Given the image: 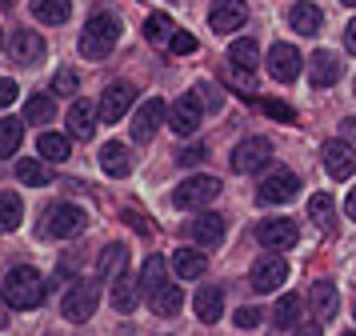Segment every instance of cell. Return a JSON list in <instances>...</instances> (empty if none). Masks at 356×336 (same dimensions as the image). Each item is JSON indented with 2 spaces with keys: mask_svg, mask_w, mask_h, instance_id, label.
Masks as SVG:
<instances>
[{
  "mask_svg": "<svg viewBox=\"0 0 356 336\" xmlns=\"http://www.w3.org/2000/svg\"><path fill=\"white\" fill-rule=\"evenodd\" d=\"M17 180L20 184H29V189H44V184H52V173H49L44 160L24 157V160H17Z\"/></svg>",
  "mask_w": 356,
  "mask_h": 336,
  "instance_id": "obj_28",
  "label": "cell"
},
{
  "mask_svg": "<svg viewBox=\"0 0 356 336\" xmlns=\"http://www.w3.org/2000/svg\"><path fill=\"white\" fill-rule=\"evenodd\" d=\"M196 100H204V104H200V109H220V104H225V96H220V88H216V84H196Z\"/></svg>",
  "mask_w": 356,
  "mask_h": 336,
  "instance_id": "obj_40",
  "label": "cell"
},
{
  "mask_svg": "<svg viewBox=\"0 0 356 336\" xmlns=\"http://www.w3.org/2000/svg\"><path fill=\"white\" fill-rule=\"evenodd\" d=\"M0 4H4V8H13V0H0Z\"/></svg>",
  "mask_w": 356,
  "mask_h": 336,
  "instance_id": "obj_51",
  "label": "cell"
},
{
  "mask_svg": "<svg viewBox=\"0 0 356 336\" xmlns=\"http://www.w3.org/2000/svg\"><path fill=\"white\" fill-rule=\"evenodd\" d=\"M332 212H337V205H332V196H328V192H316V196L308 200V216H312L316 224H328V221H332Z\"/></svg>",
  "mask_w": 356,
  "mask_h": 336,
  "instance_id": "obj_39",
  "label": "cell"
},
{
  "mask_svg": "<svg viewBox=\"0 0 356 336\" xmlns=\"http://www.w3.org/2000/svg\"><path fill=\"white\" fill-rule=\"evenodd\" d=\"M20 221H24V200L13 189H4L0 192V232H17Z\"/></svg>",
  "mask_w": 356,
  "mask_h": 336,
  "instance_id": "obj_27",
  "label": "cell"
},
{
  "mask_svg": "<svg viewBox=\"0 0 356 336\" xmlns=\"http://www.w3.org/2000/svg\"><path fill=\"white\" fill-rule=\"evenodd\" d=\"M33 16L40 24H65L72 16V4L68 0H33Z\"/></svg>",
  "mask_w": 356,
  "mask_h": 336,
  "instance_id": "obj_33",
  "label": "cell"
},
{
  "mask_svg": "<svg viewBox=\"0 0 356 336\" xmlns=\"http://www.w3.org/2000/svg\"><path fill=\"white\" fill-rule=\"evenodd\" d=\"M164 280H168V264H164V256H148V260H145V272H140V280H136L140 296L156 292V288H161Z\"/></svg>",
  "mask_w": 356,
  "mask_h": 336,
  "instance_id": "obj_32",
  "label": "cell"
},
{
  "mask_svg": "<svg viewBox=\"0 0 356 336\" xmlns=\"http://www.w3.org/2000/svg\"><path fill=\"white\" fill-rule=\"evenodd\" d=\"M248 24V4L244 0H212L209 8V29L228 36V32H236Z\"/></svg>",
  "mask_w": 356,
  "mask_h": 336,
  "instance_id": "obj_12",
  "label": "cell"
},
{
  "mask_svg": "<svg viewBox=\"0 0 356 336\" xmlns=\"http://www.w3.org/2000/svg\"><path fill=\"white\" fill-rule=\"evenodd\" d=\"M113 308L116 312H136V304H140V288H136V280L132 276H116L113 280Z\"/></svg>",
  "mask_w": 356,
  "mask_h": 336,
  "instance_id": "obj_30",
  "label": "cell"
},
{
  "mask_svg": "<svg viewBox=\"0 0 356 336\" xmlns=\"http://www.w3.org/2000/svg\"><path fill=\"white\" fill-rule=\"evenodd\" d=\"M193 308H196V317L204 320V324H216V320L225 317V292H220L216 285H204L200 292H196Z\"/></svg>",
  "mask_w": 356,
  "mask_h": 336,
  "instance_id": "obj_20",
  "label": "cell"
},
{
  "mask_svg": "<svg viewBox=\"0 0 356 336\" xmlns=\"http://www.w3.org/2000/svg\"><path fill=\"white\" fill-rule=\"evenodd\" d=\"M289 24L300 32V36H316V32H321V24H324V16H321V8H316V4L300 0V4H292V8H289Z\"/></svg>",
  "mask_w": 356,
  "mask_h": 336,
  "instance_id": "obj_22",
  "label": "cell"
},
{
  "mask_svg": "<svg viewBox=\"0 0 356 336\" xmlns=\"http://www.w3.org/2000/svg\"><path fill=\"white\" fill-rule=\"evenodd\" d=\"M337 304H340L337 285H328V280H316V285H312V292H308V308H312V317L328 320L332 312H337Z\"/></svg>",
  "mask_w": 356,
  "mask_h": 336,
  "instance_id": "obj_24",
  "label": "cell"
},
{
  "mask_svg": "<svg viewBox=\"0 0 356 336\" xmlns=\"http://www.w3.org/2000/svg\"><path fill=\"white\" fill-rule=\"evenodd\" d=\"M344 132H348V136H356V116H348V120H344Z\"/></svg>",
  "mask_w": 356,
  "mask_h": 336,
  "instance_id": "obj_50",
  "label": "cell"
},
{
  "mask_svg": "<svg viewBox=\"0 0 356 336\" xmlns=\"http://www.w3.org/2000/svg\"><path fill=\"white\" fill-rule=\"evenodd\" d=\"M257 240L268 248V253H289V248H296L300 232H296V221H289V216H273V221L257 224Z\"/></svg>",
  "mask_w": 356,
  "mask_h": 336,
  "instance_id": "obj_7",
  "label": "cell"
},
{
  "mask_svg": "<svg viewBox=\"0 0 356 336\" xmlns=\"http://www.w3.org/2000/svg\"><path fill=\"white\" fill-rule=\"evenodd\" d=\"M264 64H268L273 80H280V84H292V80L305 72V56H300L292 45H284V40L268 48V61H264Z\"/></svg>",
  "mask_w": 356,
  "mask_h": 336,
  "instance_id": "obj_13",
  "label": "cell"
},
{
  "mask_svg": "<svg viewBox=\"0 0 356 336\" xmlns=\"http://www.w3.org/2000/svg\"><path fill=\"white\" fill-rule=\"evenodd\" d=\"M353 96H356V80H353Z\"/></svg>",
  "mask_w": 356,
  "mask_h": 336,
  "instance_id": "obj_54",
  "label": "cell"
},
{
  "mask_svg": "<svg viewBox=\"0 0 356 336\" xmlns=\"http://www.w3.org/2000/svg\"><path fill=\"white\" fill-rule=\"evenodd\" d=\"M344 48H348V52H356V16L348 20V29H344Z\"/></svg>",
  "mask_w": 356,
  "mask_h": 336,
  "instance_id": "obj_47",
  "label": "cell"
},
{
  "mask_svg": "<svg viewBox=\"0 0 356 336\" xmlns=\"http://www.w3.org/2000/svg\"><path fill=\"white\" fill-rule=\"evenodd\" d=\"M100 168L108 176H129L132 173V157H129V148L120 141H108L104 148H100Z\"/></svg>",
  "mask_w": 356,
  "mask_h": 336,
  "instance_id": "obj_25",
  "label": "cell"
},
{
  "mask_svg": "<svg viewBox=\"0 0 356 336\" xmlns=\"http://www.w3.org/2000/svg\"><path fill=\"white\" fill-rule=\"evenodd\" d=\"M321 157H324V168H328L332 180H348L356 173V157H353V144L348 141H328Z\"/></svg>",
  "mask_w": 356,
  "mask_h": 336,
  "instance_id": "obj_16",
  "label": "cell"
},
{
  "mask_svg": "<svg viewBox=\"0 0 356 336\" xmlns=\"http://www.w3.org/2000/svg\"><path fill=\"white\" fill-rule=\"evenodd\" d=\"M52 116H56V100L52 93H36L29 104H24V125H49Z\"/></svg>",
  "mask_w": 356,
  "mask_h": 336,
  "instance_id": "obj_34",
  "label": "cell"
},
{
  "mask_svg": "<svg viewBox=\"0 0 356 336\" xmlns=\"http://www.w3.org/2000/svg\"><path fill=\"white\" fill-rule=\"evenodd\" d=\"M84 224H88V212L81 205H52L44 212V224H40V232L44 237H56V240H68L84 232Z\"/></svg>",
  "mask_w": 356,
  "mask_h": 336,
  "instance_id": "obj_3",
  "label": "cell"
},
{
  "mask_svg": "<svg viewBox=\"0 0 356 336\" xmlns=\"http://www.w3.org/2000/svg\"><path fill=\"white\" fill-rule=\"evenodd\" d=\"M209 157V148H204V144H188V148H180V164H200V160Z\"/></svg>",
  "mask_w": 356,
  "mask_h": 336,
  "instance_id": "obj_43",
  "label": "cell"
},
{
  "mask_svg": "<svg viewBox=\"0 0 356 336\" xmlns=\"http://www.w3.org/2000/svg\"><path fill=\"white\" fill-rule=\"evenodd\" d=\"M264 112H268V116H280V120H292V112L284 109V104H276V100H264Z\"/></svg>",
  "mask_w": 356,
  "mask_h": 336,
  "instance_id": "obj_46",
  "label": "cell"
},
{
  "mask_svg": "<svg viewBox=\"0 0 356 336\" xmlns=\"http://www.w3.org/2000/svg\"><path fill=\"white\" fill-rule=\"evenodd\" d=\"M164 116H168V104H164L161 96H152V100H145V104L136 109V116H132V125H129L132 141H136V144H148L152 136H156V132H161Z\"/></svg>",
  "mask_w": 356,
  "mask_h": 336,
  "instance_id": "obj_8",
  "label": "cell"
},
{
  "mask_svg": "<svg viewBox=\"0 0 356 336\" xmlns=\"http://www.w3.org/2000/svg\"><path fill=\"white\" fill-rule=\"evenodd\" d=\"M296 189H300L296 173H289V168H276V173H268L264 180H260L257 200H260V205H284V200H292V196H296Z\"/></svg>",
  "mask_w": 356,
  "mask_h": 336,
  "instance_id": "obj_14",
  "label": "cell"
},
{
  "mask_svg": "<svg viewBox=\"0 0 356 336\" xmlns=\"http://www.w3.org/2000/svg\"><path fill=\"white\" fill-rule=\"evenodd\" d=\"M68 136H60V132H40L36 136V160H52V164H60V160H68Z\"/></svg>",
  "mask_w": 356,
  "mask_h": 336,
  "instance_id": "obj_29",
  "label": "cell"
},
{
  "mask_svg": "<svg viewBox=\"0 0 356 336\" xmlns=\"http://www.w3.org/2000/svg\"><path fill=\"white\" fill-rule=\"evenodd\" d=\"M124 269H129V244H108L97 260L100 280H116V276H124Z\"/></svg>",
  "mask_w": 356,
  "mask_h": 336,
  "instance_id": "obj_23",
  "label": "cell"
},
{
  "mask_svg": "<svg viewBox=\"0 0 356 336\" xmlns=\"http://www.w3.org/2000/svg\"><path fill=\"white\" fill-rule=\"evenodd\" d=\"M220 196V180L216 176H188L172 189V205L177 208H200Z\"/></svg>",
  "mask_w": 356,
  "mask_h": 336,
  "instance_id": "obj_6",
  "label": "cell"
},
{
  "mask_svg": "<svg viewBox=\"0 0 356 336\" xmlns=\"http://www.w3.org/2000/svg\"><path fill=\"white\" fill-rule=\"evenodd\" d=\"M200 120H204V109H200V100L193 93H184L180 100H172V109L164 116V125L172 128V132H180V136H193L196 128H200Z\"/></svg>",
  "mask_w": 356,
  "mask_h": 336,
  "instance_id": "obj_10",
  "label": "cell"
},
{
  "mask_svg": "<svg viewBox=\"0 0 356 336\" xmlns=\"http://www.w3.org/2000/svg\"><path fill=\"white\" fill-rule=\"evenodd\" d=\"M344 4H348V8H356V0H344Z\"/></svg>",
  "mask_w": 356,
  "mask_h": 336,
  "instance_id": "obj_52",
  "label": "cell"
},
{
  "mask_svg": "<svg viewBox=\"0 0 356 336\" xmlns=\"http://www.w3.org/2000/svg\"><path fill=\"white\" fill-rule=\"evenodd\" d=\"M344 212H348V221H356V189L348 192V200H344Z\"/></svg>",
  "mask_w": 356,
  "mask_h": 336,
  "instance_id": "obj_49",
  "label": "cell"
},
{
  "mask_svg": "<svg viewBox=\"0 0 356 336\" xmlns=\"http://www.w3.org/2000/svg\"><path fill=\"white\" fill-rule=\"evenodd\" d=\"M228 77H232V84H241L244 93H257V80H252V72H241V68H228Z\"/></svg>",
  "mask_w": 356,
  "mask_h": 336,
  "instance_id": "obj_45",
  "label": "cell"
},
{
  "mask_svg": "<svg viewBox=\"0 0 356 336\" xmlns=\"http://www.w3.org/2000/svg\"><path fill=\"white\" fill-rule=\"evenodd\" d=\"M268 160H273V144L264 141V136H248V141H241L236 148H232L228 164H232L236 176H248V173H260Z\"/></svg>",
  "mask_w": 356,
  "mask_h": 336,
  "instance_id": "obj_4",
  "label": "cell"
},
{
  "mask_svg": "<svg viewBox=\"0 0 356 336\" xmlns=\"http://www.w3.org/2000/svg\"><path fill=\"white\" fill-rule=\"evenodd\" d=\"M97 304H100V280H76L65 292V317L72 324H84V320L97 312Z\"/></svg>",
  "mask_w": 356,
  "mask_h": 336,
  "instance_id": "obj_5",
  "label": "cell"
},
{
  "mask_svg": "<svg viewBox=\"0 0 356 336\" xmlns=\"http://www.w3.org/2000/svg\"><path fill=\"white\" fill-rule=\"evenodd\" d=\"M172 32H177V24L168 20L164 13H152L145 20V36H148V45H161V48H168V40H172Z\"/></svg>",
  "mask_w": 356,
  "mask_h": 336,
  "instance_id": "obj_37",
  "label": "cell"
},
{
  "mask_svg": "<svg viewBox=\"0 0 356 336\" xmlns=\"http://www.w3.org/2000/svg\"><path fill=\"white\" fill-rule=\"evenodd\" d=\"M172 269H177L180 280H200L204 269H209V260H204V253H196V248H177L172 253Z\"/></svg>",
  "mask_w": 356,
  "mask_h": 336,
  "instance_id": "obj_26",
  "label": "cell"
},
{
  "mask_svg": "<svg viewBox=\"0 0 356 336\" xmlns=\"http://www.w3.org/2000/svg\"><path fill=\"white\" fill-rule=\"evenodd\" d=\"M44 292H49V280L36 269H29V264L13 269L4 276V285H0L4 304H8V308H20V312H24V308H36V304L44 301Z\"/></svg>",
  "mask_w": 356,
  "mask_h": 336,
  "instance_id": "obj_1",
  "label": "cell"
},
{
  "mask_svg": "<svg viewBox=\"0 0 356 336\" xmlns=\"http://www.w3.org/2000/svg\"><path fill=\"white\" fill-rule=\"evenodd\" d=\"M284 276H289V264H284V256L264 253L257 264H252V272H248V285L257 288V292H276V288L284 285Z\"/></svg>",
  "mask_w": 356,
  "mask_h": 336,
  "instance_id": "obj_11",
  "label": "cell"
},
{
  "mask_svg": "<svg viewBox=\"0 0 356 336\" xmlns=\"http://www.w3.org/2000/svg\"><path fill=\"white\" fill-rule=\"evenodd\" d=\"M120 40V16L116 13H92L81 29V56L84 61H104Z\"/></svg>",
  "mask_w": 356,
  "mask_h": 336,
  "instance_id": "obj_2",
  "label": "cell"
},
{
  "mask_svg": "<svg viewBox=\"0 0 356 336\" xmlns=\"http://www.w3.org/2000/svg\"><path fill=\"white\" fill-rule=\"evenodd\" d=\"M196 40H193V32H172V40H168V52H177V56H184V52H193Z\"/></svg>",
  "mask_w": 356,
  "mask_h": 336,
  "instance_id": "obj_41",
  "label": "cell"
},
{
  "mask_svg": "<svg viewBox=\"0 0 356 336\" xmlns=\"http://www.w3.org/2000/svg\"><path fill=\"white\" fill-rule=\"evenodd\" d=\"M344 336H356V333H344Z\"/></svg>",
  "mask_w": 356,
  "mask_h": 336,
  "instance_id": "obj_55",
  "label": "cell"
},
{
  "mask_svg": "<svg viewBox=\"0 0 356 336\" xmlns=\"http://www.w3.org/2000/svg\"><path fill=\"white\" fill-rule=\"evenodd\" d=\"M260 64V48L257 40H232V48H228V68H241V72H252Z\"/></svg>",
  "mask_w": 356,
  "mask_h": 336,
  "instance_id": "obj_31",
  "label": "cell"
},
{
  "mask_svg": "<svg viewBox=\"0 0 356 336\" xmlns=\"http://www.w3.org/2000/svg\"><path fill=\"white\" fill-rule=\"evenodd\" d=\"M260 317H264V312H260V308H252V304H248V308H236V324H241V328H257L260 324Z\"/></svg>",
  "mask_w": 356,
  "mask_h": 336,
  "instance_id": "obj_42",
  "label": "cell"
},
{
  "mask_svg": "<svg viewBox=\"0 0 356 336\" xmlns=\"http://www.w3.org/2000/svg\"><path fill=\"white\" fill-rule=\"evenodd\" d=\"M20 96V88H17V80H8V77H0V109H8L13 100Z\"/></svg>",
  "mask_w": 356,
  "mask_h": 336,
  "instance_id": "obj_44",
  "label": "cell"
},
{
  "mask_svg": "<svg viewBox=\"0 0 356 336\" xmlns=\"http://www.w3.org/2000/svg\"><path fill=\"white\" fill-rule=\"evenodd\" d=\"M8 48H13V56H17V64H40L44 61V52H49V45H44V36L33 29H20L13 32V40H8Z\"/></svg>",
  "mask_w": 356,
  "mask_h": 336,
  "instance_id": "obj_17",
  "label": "cell"
},
{
  "mask_svg": "<svg viewBox=\"0 0 356 336\" xmlns=\"http://www.w3.org/2000/svg\"><path fill=\"white\" fill-rule=\"evenodd\" d=\"M20 141H24V120L4 116V120H0V157H17Z\"/></svg>",
  "mask_w": 356,
  "mask_h": 336,
  "instance_id": "obj_36",
  "label": "cell"
},
{
  "mask_svg": "<svg viewBox=\"0 0 356 336\" xmlns=\"http://www.w3.org/2000/svg\"><path fill=\"white\" fill-rule=\"evenodd\" d=\"M65 125H68V136H72V141H92V132H97V104L72 100Z\"/></svg>",
  "mask_w": 356,
  "mask_h": 336,
  "instance_id": "obj_19",
  "label": "cell"
},
{
  "mask_svg": "<svg viewBox=\"0 0 356 336\" xmlns=\"http://www.w3.org/2000/svg\"><path fill=\"white\" fill-rule=\"evenodd\" d=\"M132 100H136V88H132L129 80H116V84H108V88H104V96H100L97 116L104 120V125H116V120L132 109Z\"/></svg>",
  "mask_w": 356,
  "mask_h": 336,
  "instance_id": "obj_9",
  "label": "cell"
},
{
  "mask_svg": "<svg viewBox=\"0 0 356 336\" xmlns=\"http://www.w3.org/2000/svg\"><path fill=\"white\" fill-rule=\"evenodd\" d=\"M145 301H148V308H152L156 317H177L180 304H184V292H180V285H168V280H164L156 292H148Z\"/></svg>",
  "mask_w": 356,
  "mask_h": 336,
  "instance_id": "obj_21",
  "label": "cell"
},
{
  "mask_svg": "<svg viewBox=\"0 0 356 336\" xmlns=\"http://www.w3.org/2000/svg\"><path fill=\"white\" fill-rule=\"evenodd\" d=\"M188 232L200 248H216L225 240V216L220 212H196V221L188 224Z\"/></svg>",
  "mask_w": 356,
  "mask_h": 336,
  "instance_id": "obj_18",
  "label": "cell"
},
{
  "mask_svg": "<svg viewBox=\"0 0 356 336\" xmlns=\"http://www.w3.org/2000/svg\"><path fill=\"white\" fill-rule=\"evenodd\" d=\"M0 48H4V32H0Z\"/></svg>",
  "mask_w": 356,
  "mask_h": 336,
  "instance_id": "obj_53",
  "label": "cell"
},
{
  "mask_svg": "<svg viewBox=\"0 0 356 336\" xmlns=\"http://www.w3.org/2000/svg\"><path fill=\"white\" fill-rule=\"evenodd\" d=\"M340 72H344V64H340L337 52L321 48V52L308 56V80H312V88H332L340 80Z\"/></svg>",
  "mask_w": 356,
  "mask_h": 336,
  "instance_id": "obj_15",
  "label": "cell"
},
{
  "mask_svg": "<svg viewBox=\"0 0 356 336\" xmlns=\"http://www.w3.org/2000/svg\"><path fill=\"white\" fill-rule=\"evenodd\" d=\"M76 88H81V77H76L68 64H65V68H56V77H52V96H68V100H72Z\"/></svg>",
  "mask_w": 356,
  "mask_h": 336,
  "instance_id": "obj_38",
  "label": "cell"
},
{
  "mask_svg": "<svg viewBox=\"0 0 356 336\" xmlns=\"http://www.w3.org/2000/svg\"><path fill=\"white\" fill-rule=\"evenodd\" d=\"M292 336H321V324H300Z\"/></svg>",
  "mask_w": 356,
  "mask_h": 336,
  "instance_id": "obj_48",
  "label": "cell"
},
{
  "mask_svg": "<svg viewBox=\"0 0 356 336\" xmlns=\"http://www.w3.org/2000/svg\"><path fill=\"white\" fill-rule=\"evenodd\" d=\"M300 308H305L300 296H296V292H284V296L276 301V308H273V324L276 328H292V324L300 320Z\"/></svg>",
  "mask_w": 356,
  "mask_h": 336,
  "instance_id": "obj_35",
  "label": "cell"
}]
</instances>
